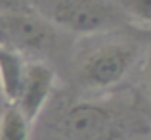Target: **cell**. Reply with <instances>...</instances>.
I'll return each instance as SVG.
<instances>
[{
  "label": "cell",
  "instance_id": "6da1fadb",
  "mask_svg": "<svg viewBox=\"0 0 151 140\" xmlns=\"http://www.w3.org/2000/svg\"><path fill=\"white\" fill-rule=\"evenodd\" d=\"M35 140H126L147 134V111L115 100L55 94L40 111Z\"/></svg>",
  "mask_w": 151,
  "mask_h": 140
},
{
  "label": "cell",
  "instance_id": "7a4b0ae2",
  "mask_svg": "<svg viewBox=\"0 0 151 140\" xmlns=\"http://www.w3.org/2000/svg\"><path fill=\"white\" fill-rule=\"evenodd\" d=\"M142 56V46L130 37H109L84 46L75 62V77L88 90H107L130 73Z\"/></svg>",
  "mask_w": 151,
  "mask_h": 140
},
{
  "label": "cell",
  "instance_id": "3957f363",
  "mask_svg": "<svg viewBox=\"0 0 151 140\" xmlns=\"http://www.w3.org/2000/svg\"><path fill=\"white\" fill-rule=\"evenodd\" d=\"M65 35L37 12H2L0 14V48L17 52L23 58L54 59L67 50Z\"/></svg>",
  "mask_w": 151,
  "mask_h": 140
},
{
  "label": "cell",
  "instance_id": "277c9868",
  "mask_svg": "<svg viewBox=\"0 0 151 140\" xmlns=\"http://www.w3.org/2000/svg\"><path fill=\"white\" fill-rule=\"evenodd\" d=\"M119 14L115 0H54L50 21L75 35H98L113 27Z\"/></svg>",
  "mask_w": 151,
  "mask_h": 140
},
{
  "label": "cell",
  "instance_id": "5b68a950",
  "mask_svg": "<svg viewBox=\"0 0 151 140\" xmlns=\"http://www.w3.org/2000/svg\"><path fill=\"white\" fill-rule=\"evenodd\" d=\"M54 79L55 73L50 67V63L40 62V59H31L25 63L23 85L21 92L15 100V106L29 123H33L48 104L52 90H54Z\"/></svg>",
  "mask_w": 151,
  "mask_h": 140
},
{
  "label": "cell",
  "instance_id": "8992f818",
  "mask_svg": "<svg viewBox=\"0 0 151 140\" xmlns=\"http://www.w3.org/2000/svg\"><path fill=\"white\" fill-rule=\"evenodd\" d=\"M25 58L17 52L0 48V88L8 104H15L23 85Z\"/></svg>",
  "mask_w": 151,
  "mask_h": 140
},
{
  "label": "cell",
  "instance_id": "52a82bcc",
  "mask_svg": "<svg viewBox=\"0 0 151 140\" xmlns=\"http://www.w3.org/2000/svg\"><path fill=\"white\" fill-rule=\"evenodd\" d=\"M0 140H31V123L15 104H6L0 115Z\"/></svg>",
  "mask_w": 151,
  "mask_h": 140
},
{
  "label": "cell",
  "instance_id": "ba28073f",
  "mask_svg": "<svg viewBox=\"0 0 151 140\" xmlns=\"http://www.w3.org/2000/svg\"><path fill=\"white\" fill-rule=\"evenodd\" d=\"M121 12L136 25H142L147 31L151 21V0H121Z\"/></svg>",
  "mask_w": 151,
  "mask_h": 140
},
{
  "label": "cell",
  "instance_id": "9c48e42d",
  "mask_svg": "<svg viewBox=\"0 0 151 140\" xmlns=\"http://www.w3.org/2000/svg\"><path fill=\"white\" fill-rule=\"evenodd\" d=\"M2 12H37L27 0H0V14Z\"/></svg>",
  "mask_w": 151,
  "mask_h": 140
}]
</instances>
